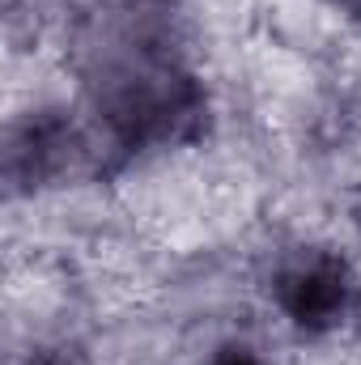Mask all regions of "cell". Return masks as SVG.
I'll use <instances>...</instances> for the list:
<instances>
[{"instance_id": "6", "label": "cell", "mask_w": 361, "mask_h": 365, "mask_svg": "<svg viewBox=\"0 0 361 365\" xmlns=\"http://www.w3.org/2000/svg\"><path fill=\"white\" fill-rule=\"evenodd\" d=\"M357 230H361V208H357Z\"/></svg>"}, {"instance_id": "3", "label": "cell", "mask_w": 361, "mask_h": 365, "mask_svg": "<svg viewBox=\"0 0 361 365\" xmlns=\"http://www.w3.org/2000/svg\"><path fill=\"white\" fill-rule=\"evenodd\" d=\"M77 158H81L77 128L60 115H34L9 132L4 175L13 187H34V182H47L51 175L68 170Z\"/></svg>"}, {"instance_id": "1", "label": "cell", "mask_w": 361, "mask_h": 365, "mask_svg": "<svg viewBox=\"0 0 361 365\" xmlns=\"http://www.w3.org/2000/svg\"><path fill=\"white\" fill-rule=\"evenodd\" d=\"M81 73L119 149L179 145L204 123V90L183 68L166 0H102L86 13Z\"/></svg>"}, {"instance_id": "4", "label": "cell", "mask_w": 361, "mask_h": 365, "mask_svg": "<svg viewBox=\"0 0 361 365\" xmlns=\"http://www.w3.org/2000/svg\"><path fill=\"white\" fill-rule=\"evenodd\" d=\"M208 365H268V361H260V357H255L251 349H243V344H225Z\"/></svg>"}, {"instance_id": "5", "label": "cell", "mask_w": 361, "mask_h": 365, "mask_svg": "<svg viewBox=\"0 0 361 365\" xmlns=\"http://www.w3.org/2000/svg\"><path fill=\"white\" fill-rule=\"evenodd\" d=\"M332 4H336V9H345L349 17H357V21H361V0H332Z\"/></svg>"}, {"instance_id": "2", "label": "cell", "mask_w": 361, "mask_h": 365, "mask_svg": "<svg viewBox=\"0 0 361 365\" xmlns=\"http://www.w3.org/2000/svg\"><path fill=\"white\" fill-rule=\"evenodd\" d=\"M276 306L302 331H332L353 306V272L332 251H298L272 280Z\"/></svg>"}]
</instances>
